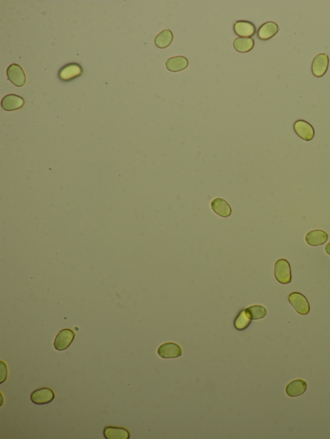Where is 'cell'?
<instances>
[{"mask_svg": "<svg viewBox=\"0 0 330 439\" xmlns=\"http://www.w3.org/2000/svg\"><path fill=\"white\" fill-rule=\"evenodd\" d=\"M55 397L54 391L49 388H42L34 391L31 395V401L34 404L44 405L50 403Z\"/></svg>", "mask_w": 330, "mask_h": 439, "instance_id": "cell-4", "label": "cell"}, {"mask_svg": "<svg viewBox=\"0 0 330 439\" xmlns=\"http://www.w3.org/2000/svg\"><path fill=\"white\" fill-rule=\"evenodd\" d=\"M328 239V235L324 231L316 230L307 233L305 240L308 245L313 247L322 246Z\"/></svg>", "mask_w": 330, "mask_h": 439, "instance_id": "cell-9", "label": "cell"}, {"mask_svg": "<svg viewBox=\"0 0 330 439\" xmlns=\"http://www.w3.org/2000/svg\"><path fill=\"white\" fill-rule=\"evenodd\" d=\"M212 210L218 215L227 218L232 213V209L227 201L221 198L214 199L211 203Z\"/></svg>", "mask_w": 330, "mask_h": 439, "instance_id": "cell-16", "label": "cell"}, {"mask_svg": "<svg viewBox=\"0 0 330 439\" xmlns=\"http://www.w3.org/2000/svg\"><path fill=\"white\" fill-rule=\"evenodd\" d=\"M106 439H128L130 435L128 429L124 427L107 426L103 430Z\"/></svg>", "mask_w": 330, "mask_h": 439, "instance_id": "cell-13", "label": "cell"}, {"mask_svg": "<svg viewBox=\"0 0 330 439\" xmlns=\"http://www.w3.org/2000/svg\"><path fill=\"white\" fill-rule=\"evenodd\" d=\"M189 60L183 56H176L169 58L166 62V67L171 72H180L187 68Z\"/></svg>", "mask_w": 330, "mask_h": 439, "instance_id": "cell-17", "label": "cell"}, {"mask_svg": "<svg viewBox=\"0 0 330 439\" xmlns=\"http://www.w3.org/2000/svg\"><path fill=\"white\" fill-rule=\"evenodd\" d=\"M288 300L298 314L306 315L310 311V306L308 300L306 296L301 293L298 292L291 293L288 296Z\"/></svg>", "mask_w": 330, "mask_h": 439, "instance_id": "cell-2", "label": "cell"}, {"mask_svg": "<svg viewBox=\"0 0 330 439\" xmlns=\"http://www.w3.org/2000/svg\"><path fill=\"white\" fill-rule=\"evenodd\" d=\"M324 250L325 251H326L327 254L330 256V242H329V243H327L326 246H325Z\"/></svg>", "mask_w": 330, "mask_h": 439, "instance_id": "cell-23", "label": "cell"}, {"mask_svg": "<svg viewBox=\"0 0 330 439\" xmlns=\"http://www.w3.org/2000/svg\"><path fill=\"white\" fill-rule=\"evenodd\" d=\"M306 382L302 379H296L291 381L286 388V394L290 397H295L301 395L306 391Z\"/></svg>", "mask_w": 330, "mask_h": 439, "instance_id": "cell-14", "label": "cell"}, {"mask_svg": "<svg viewBox=\"0 0 330 439\" xmlns=\"http://www.w3.org/2000/svg\"><path fill=\"white\" fill-rule=\"evenodd\" d=\"M1 383H3V382L6 381L7 376H8V368H7L6 364H5L3 361H1Z\"/></svg>", "mask_w": 330, "mask_h": 439, "instance_id": "cell-22", "label": "cell"}, {"mask_svg": "<svg viewBox=\"0 0 330 439\" xmlns=\"http://www.w3.org/2000/svg\"><path fill=\"white\" fill-rule=\"evenodd\" d=\"M75 338V333L72 330L66 329L61 330L54 341V347L58 351L66 350L71 345Z\"/></svg>", "mask_w": 330, "mask_h": 439, "instance_id": "cell-3", "label": "cell"}, {"mask_svg": "<svg viewBox=\"0 0 330 439\" xmlns=\"http://www.w3.org/2000/svg\"><path fill=\"white\" fill-rule=\"evenodd\" d=\"M294 130L297 135L306 141L312 140L315 135L313 126L304 120H298L294 123Z\"/></svg>", "mask_w": 330, "mask_h": 439, "instance_id": "cell-7", "label": "cell"}, {"mask_svg": "<svg viewBox=\"0 0 330 439\" xmlns=\"http://www.w3.org/2000/svg\"><path fill=\"white\" fill-rule=\"evenodd\" d=\"M246 315L251 320H261L266 316L267 314L266 308L262 305H255L248 307L245 310Z\"/></svg>", "mask_w": 330, "mask_h": 439, "instance_id": "cell-20", "label": "cell"}, {"mask_svg": "<svg viewBox=\"0 0 330 439\" xmlns=\"http://www.w3.org/2000/svg\"><path fill=\"white\" fill-rule=\"evenodd\" d=\"M174 39L173 33L169 29H166L160 33L155 38V44L158 48L165 49L172 44Z\"/></svg>", "mask_w": 330, "mask_h": 439, "instance_id": "cell-19", "label": "cell"}, {"mask_svg": "<svg viewBox=\"0 0 330 439\" xmlns=\"http://www.w3.org/2000/svg\"><path fill=\"white\" fill-rule=\"evenodd\" d=\"M82 68L80 65L76 63H71L61 69L59 77L63 81H71L80 76L82 74Z\"/></svg>", "mask_w": 330, "mask_h": 439, "instance_id": "cell-10", "label": "cell"}, {"mask_svg": "<svg viewBox=\"0 0 330 439\" xmlns=\"http://www.w3.org/2000/svg\"><path fill=\"white\" fill-rule=\"evenodd\" d=\"M235 50L241 53L250 52L254 47V41L251 38H239L234 42Z\"/></svg>", "mask_w": 330, "mask_h": 439, "instance_id": "cell-18", "label": "cell"}, {"mask_svg": "<svg viewBox=\"0 0 330 439\" xmlns=\"http://www.w3.org/2000/svg\"><path fill=\"white\" fill-rule=\"evenodd\" d=\"M25 101L22 97L15 94L8 95L2 101V107L6 111L20 109L24 105Z\"/></svg>", "mask_w": 330, "mask_h": 439, "instance_id": "cell-11", "label": "cell"}, {"mask_svg": "<svg viewBox=\"0 0 330 439\" xmlns=\"http://www.w3.org/2000/svg\"><path fill=\"white\" fill-rule=\"evenodd\" d=\"M7 75L9 80L17 87H22L26 83V74L20 65L17 64L10 65L7 71Z\"/></svg>", "mask_w": 330, "mask_h": 439, "instance_id": "cell-6", "label": "cell"}, {"mask_svg": "<svg viewBox=\"0 0 330 439\" xmlns=\"http://www.w3.org/2000/svg\"><path fill=\"white\" fill-rule=\"evenodd\" d=\"M234 31L237 36L243 38H249L255 35L256 29L252 23L238 21L234 24Z\"/></svg>", "mask_w": 330, "mask_h": 439, "instance_id": "cell-12", "label": "cell"}, {"mask_svg": "<svg viewBox=\"0 0 330 439\" xmlns=\"http://www.w3.org/2000/svg\"><path fill=\"white\" fill-rule=\"evenodd\" d=\"M329 58L326 54H319L313 61L311 71L317 78L324 76L328 68Z\"/></svg>", "mask_w": 330, "mask_h": 439, "instance_id": "cell-8", "label": "cell"}, {"mask_svg": "<svg viewBox=\"0 0 330 439\" xmlns=\"http://www.w3.org/2000/svg\"><path fill=\"white\" fill-rule=\"evenodd\" d=\"M274 275L277 281L281 284H288L291 282L290 265L286 260L279 259L275 262Z\"/></svg>", "mask_w": 330, "mask_h": 439, "instance_id": "cell-1", "label": "cell"}, {"mask_svg": "<svg viewBox=\"0 0 330 439\" xmlns=\"http://www.w3.org/2000/svg\"><path fill=\"white\" fill-rule=\"evenodd\" d=\"M279 29L277 25L273 22H268L264 24L260 27L257 36L260 40H270L279 32Z\"/></svg>", "mask_w": 330, "mask_h": 439, "instance_id": "cell-15", "label": "cell"}, {"mask_svg": "<svg viewBox=\"0 0 330 439\" xmlns=\"http://www.w3.org/2000/svg\"><path fill=\"white\" fill-rule=\"evenodd\" d=\"M251 320L246 315L245 310L239 312L234 321V326L238 330H243L246 329L250 325Z\"/></svg>", "mask_w": 330, "mask_h": 439, "instance_id": "cell-21", "label": "cell"}, {"mask_svg": "<svg viewBox=\"0 0 330 439\" xmlns=\"http://www.w3.org/2000/svg\"><path fill=\"white\" fill-rule=\"evenodd\" d=\"M157 354L162 359L177 358L182 356V350L178 344L173 342L165 343L158 348Z\"/></svg>", "mask_w": 330, "mask_h": 439, "instance_id": "cell-5", "label": "cell"}]
</instances>
